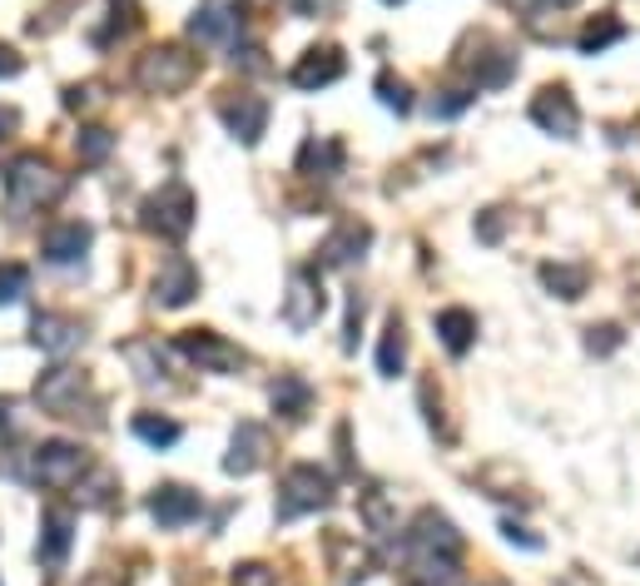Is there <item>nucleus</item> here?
<instances>
[{"instance_id":"nucleus-9","label":"nucleus","mask_w":640,"mask_h":586,"mask_svg":"<svg viewBox=\"0 0 640 586\" xmlns=\"http://www.w3.org/2000/svg\"><path fill=\"white\" fill-rule=\"evenodd\" d=\"M532 125L556 135V140H576V129H581V110L571 100L561 85H547V90L532 100Z\"/></svg>"},{"instance_id":"nucleus-26","label":"nucleus","mask_w":640,"mask_h":586,"mask_svg":"<svg viewBox=\"0 0 640 586\" xmlns=\"http://www.w3.org/2000/svg\"><path fill=\"white\" fill-rule=\"evenodd\" d=\"M308 403H313V387L303 383L298 373H283L279 383H273V408H279L283 418H303V412H308Z\"/></svg>"},{"instance_id":"nucleus-38","label":"nucleus","mask_w":640,"mask_h":586,"mask_svg":"<svg viewBox=\"0 0 640 586\" xmlns=\"http://www.w3.org/2000/svg\"><path fill=\"white\" fill-rule=\"evenodd\" d=\"M110 493H115V472H94V482H90V493H85V502H90V507H105Z\"/></svg>"},{"instance_id":"nucleus-22","label":"nucleus","mask_w":640,"mask_h":586,"mask_svg":"<svg viewBox=\"0 0 640 586\" xmlns=\"http://www.w3.org/2000/svg\"><path fill=\"white\" fill-rule=\"evenodd\" d=\"M298 175H308V179H333V175H343V144L338 140H308L303 144V154H298Z\"/></svg>"},{"instance_id":"nucleus-36","label":"nucleus","mask_w":640,"mask_h":586,"mask_svg":"<svg viewBox=\"0 0 640 586\" xmlns=\"http://www.w3.org/2000/svg\"><path fill=\"white\" fill-rule=\"evenodd\" d=\"M591 339H586V348L591 353H611V348H620V329L616 323H601V329H586Z\"/></svg>"},{"instance_id":"nucleus-10","label":"nucleus","mask_w":640,"mask_h":586,"mask_svg":"<svg viewBox=\"0 0 640 586\" xmlns=\"http://www.w3.org/2000/svg\"><path fill=\"white\" fill-rule=\"evenodd\" d=\"M199 293V269L184 254H164L154 269V304L159 308H184Z\"/></svg>"},{"instance_id":"nucleus-4","label":"nucleus","mask_w":640,"mask_h":586,"mask_svg":"<svg viewBox=\"0 0 640 586\" xmlns=\"http://www.w3.org/2000/svg\"><path fill=\"white\" fill-rule=\"evenodd\" d=\"M90 472V458H85L80 443H40L30 447V477L50 493H65V487H80V477Z\"/></svg>"},{"instance_id":"nucleus-34","label":"nucleus","mask_w":640,"mask_h":586,"mask_svg":"<svg viewBox=\"0 0 640 586\" xmlns=\"http://www.w3.org/2000/svg\"><path fill=\"white\" fill-rule=\"evenodd\" d=\"M233 586H279V572L264 562H244L233 566Z\"/></svg>"},{"instance_id":"nucleus-3","label":"nucleus","mask_w":640,"mask_h":586,"mask_svg":"<svg viewBox=\"0 0 640 586\" xmlns=\"http://www.w3.org/2000/svg\"><path fill=\"white\" fill-rule=\"evenodd\" d=\"M333 502V477H328L318 462H293L279 482V517L293 522L303 512H318V507Z\"/></svg>"},{"instance_id":"nucleus-24","label":"nucleus","mask_w":640,"mask_h":586,"mask_svg":"<svg viewBox=\"0 0 640 586\" xmlns=\"http://www.w3.org/2000/svg\"><path fill=\"white\" fill-rule=\"evenodd\" d=\"M402 364H408V333H402V318L393 314L387 318V329H383V343H377V373L397 378Z\"/></svg>"},{"instance_id":"nucleus-14","label":"nucleus","mask_w":640,"mask_h":586,"mask_svg":"<svg viewBox=\"0 0 640 586\" xmlns=\"http://www.w3.org/2000/svg\"><path fill=\"white\" fill-rule=\"evenodd\" d=\"M368 244H373V229L358 219H343L338 229L328 234V244L318 249V264H328V269H353V264H362Z\"/></svg>"},{"instance_id":"nucleus-5","label":"nucleus","mask_w":640,"mask_h":586,"mask_svg":"<svg viewBox=\"0 0 640 586\" xmlns=\"http://www.w3.org/2000/svg\"><path fill=\"white\" fill-rule=\"evenodd\" d=\"M144 229L159 239H184L194 229V194L184 184H164L144 200Z\"/></svg>"},{"instance_id":"nucleus-8","label":"nucleus","mask_w":640,"mask_h":586,"mask_svg":"<svg viewBox=\"0 0 640 586\" xmlns=\"http://www.w3.org/2000/svg\"><path fill=\"white\" fill-rule=\"evenodd\" d=\"M408 547L418 551V557H443V562H457V557H462V532H457L443 512L422 507L418 522H412V532H408Z\"/></svg>"},{"instance_id":"nucleus-45","label":"nucleus","mask_w":640,"mask_h":586,"mask_svg":"<svg viewBox=\"0 0 640 586\" xmlns=\"http://www.w3.org/2000/svg\"><path fill=\"white\" fill-rule=\"evenodd\" d=\"M5 428H11V403L0 398V433H5Z\"/></svg>"},{"instance_id":"nucleus-43","label":"nucleus","mask_w":640,"mask_h":586,"mask_svg":"<svg viewBox=\"0 0 640 586\" xmlns=\"http://www.w3.org/2000/svg\"><path fill=\"white\" fill-rule=\"evenodd\" d=\"M65 105H71V110H90L94 105V85H71V90H65Z\"/></svg>"},{"instance_id":"nucleus-11","label":"nucleus","mask_w":640,"mask_h":586,"mask_svg":"<svg viewBox=\"0 0 640 586\" xmlns=\"http://www.w3.org/2000/svg\"><path fill=\"white\" fill-rule=\"evenodd\" d=\"M80 398H85V373H75V368H50V373H40L36 403L46 412H55V418H80Z\"/></svg>"},{"instance_id":"nucleus-19","label":"nucleus","mask_w":640,"mask_h":586,"mask_svg":"<svg viewBox=\"0 0 640 586\" xmlns=\"http://www.w3.org/2000/svg\"><path fill=\"white\" fill-rule=\"evenodd\" d=\"M36 343L46 353H55V358H65V353H75L85 343V329L75 323V318H60V314H40L36 318Z\"/></svg>"},{"instance_id":"nucleus-33","label":"nucleus","mask_w":640,"mask_h":586,"mask_svg":"<svg viewBox=\"0 0 640 586\" xmlns=\"http://www.w3.org/2000/svg\"><path fill=\"white\" fill-rule=\"evenodd\" d=\"M25 283H30V273L21 264H0V304H15L25 293Z\"/></svg>"},{"instance_id":"nucleus-6","label":"nucleus","mask_w":640,"mask_h":586,"mask_svg":"<svg viewBox=\"0 0 640 586\" xmlns=\"http://www.w3.org/2000/svg\"><path fill=\"white\" fill-rule=\"evenodd\" d=\"M175 348L184 353L199 373H239L244 368V348H233L229 339H219L214 329H189L175 339Z\"/></svg>"},{"instance_id":"nucleus-32","label":"nucleus","mask_w":640,"mask_h":586,"mask_svg":"<svg viewBox=\"0 0 640 586\" xmlns=\"http://www.w3.org/2000/svg\"><path fill=\"white\" fill-rule=\"evenodd\" d=\"M472 100H477V90H447L443 100H432L427 105V115L432 119H457L462 110H472Z\"/></svg>"},{"instance_id":"nucleus-35","label":"nucleus","mask_w":640,"mask_h":586,"mask_svg":"<svg viewBox=\"0 0 640 586\" xmlns=\"http://www.w3.org/2000/svg\"><path fill=\"white\" fill-rule=\"evenodd\" d=\"M358 329H362V298L348 293V318H343V353L358 348Z\"/></svg>"},{"instance_id":"nucleus-2","label":"nucleus","mask_w":640,"mask_h":586,"mask_svg":"<svg viewBox=\"0 0 640 586\" xmlns=\"http://www.w3.org/2000/svg\"><path fill=\"white\" fill-rule=\"evenodd\" d=\"M135 80L150 94H179L199 80V55H189L184 46H154L150 55H140Z\"/></svg>"},{"instance_id":"nucleus-42","label":"nucleus","mask_w":640,"mask_h":586,"mask_svg":"<svg viewBox=\"0 0 640 586\" xmlns=\"http://www.w3.org/2000/svg\"><path fill=\"white\" fill-rule=\"evenodd\" d=\"M21 71H25V60L15 55L11 46H0V80H15V75H21Z\"/></svg>"},{"instance_id":"nucleus-25","label":"nucleus","mask_w":640,"mask_h":586,"mask_svg":"<svg viewBox=\"0 0 640 586\" xmlns=\"http://www.w3.org/2000/svg\"><path fill=\"white\" fill-rule=\"evenodd\" d=\"M541 283H547L556 298H581L586 283H591V269H586V264H541Z\"/></svg>"},{"instance_id":"nucleus-27","label":"nucleus","mask_w":640,"mask_h":586,"mask_svg":"<svg viewBox=\"0 0 640 586\" xmlns=\"http://www.w3.org/2000/svg\"><path fill=\"white\" fill-rule=\"evenodd\" d=\"M125 358H129V368L140 373V383H164V353H159V343L135 339V343H125Z\"/></svg>"},{"instance_id":"nucleus-46","label":"nucleus","mask_w":640,"mask_h":586,"mask_svg":"<svg viewBox=\"0 0 640 586\" xmlns=\"http://www.w3.org/2000/svg\"><path fill=\"white\" fill-rule=\"evenodd\" d=\"M541 5H556V11H571V5H576V0H541Z\"/></svg>"},{"instance_id":"nucleus-30","label":"nucleus","mask_w":640,"mask_h":586,"mask_svg":"<svg viewBox=\"0 0 640 586\" xmlns=\"http://www.w3.org/2000/svg\"><path fill=\"white\" fill-rule=\"evenodd\" d=\"M377 100H383V110H393V115H408V110H412L408 80H397L393 71H383V75H377Z\"/></svg>"},{"instance_id":"nucleus-40","label":"nucleus","mask_w":640,"mask_h":586,"mask_svg":"<svg viewBox=\"0 0 640 586\" xmlns=\"http://www.w3.org/2000/svg\"><path fill=\"white\" fill-rule=\"evenodd\" d=\"M477 234H482V244H497L501 239V209H487L477 219Z\"/></svg>"},{"instance_id":"nucleus-41","label":"nucleus","mask_w":640,"mask_h":586,"mask_svg":"<svg viewBox=\"0 0 640 586\" xmlns=\"http://www.w3.org/2000/svg\"><path fill=\"white\" fill-rule=\"evenodd\" d=\"M501 537H507V542H522L526 551H541V537H532V532L516 527V522H501Z\"/></svg>"},{"instance_id":"nucleus-17","label":"nucleus","mask_w":640,"mask_h":586,"mask_svg":"<svg viewBox=\"0 0 640 586\" xmlns=\"http://www.w3.org/2000/svg\"><path fill=\"white\" fill-rule=\"evenodd\" d=\"M343 50H333V46H318V50H303V60L289 71V80H293V90H328L333 80H343Z\"/></svg>"},{"instance_id":"nucleus-12","label":"nucleus","mask_w":640,"mask_h":586,"mask_svg":"<svg viewBox=\"0 0 640 586\" xmlns=\"http://www.w3.org/2000/svg\"><path fill=\"white\" fill-rule=\"evenodd\" d=\"M90 244H94L90 224L65 219V224H55V229H46V239H40V258L55 264V269H71V264H80V258L90 254Z\"/></svg>"},{"instance_id":"nucleus-20","label":"nucleus","mask_w":640,"mask_h":586,"mask_svg":"<svg viewBox=\"0 0 640 586\" xmlns=\"http://www.w3.org/2000/svg\"><path fill=\"white\" fill-rule=\"evenodd\" d=\"M189 36H194L199 46H223V40L239 36V15H233L229 5H204V11H194V21H189Z\"/></svg>"},{"instance_id":"nucleus-28","label":"nucleus","mask_w":640,"mask_h":586,"mask_svg":"<svg viewBox=\"0 0 640 586\" xmlns=\"http://www.w3.org/2000/svg\"><path fill=\"white\" fill-rule=\"evenodd\" d=\"M620 36H626V25H620L616 15H596V21H586V30L576 36V46H581L586 55H601V50H611Z\"/></svg>"},{"instance_id":"nucleus-47","label":"nucleus","mask_w":640,"mask_h":586,"mask_svg":"<svg viewBox=\"0 0 640 586\" xmlns=\"http://www.w3.org/2000/svg\"><path fill=\"white\" fill-rule=\"evenodd\" d=\"M383 5H402V0H383Z\"/></svg>"},{"instance_id":"nucleus-15","label":"nucleus","mask_w":640,"mask_h":586,"mask_svg":"<svg viewBox=\"0 0 640 586\" xmlns=\"http://www.w3.org/2000/svg\"><path fill=\"white\" fill-rule=\"evenodd\" d=\"M199 512H204V497L189 493V487H179V482H169V487H154V497H150V517L159 522L164 532L189 527Z\"/></svg>"},{"instance_id":"nucleus-13","label":"nucleus","mask_w":640,"mask_h":586,"mask_svg":"<svg viewBox=\"0 0 640 586\" xmlns=\"http://www.w3.org/2000/svg\"><path fill=\"white\" fill-rule=\"evenodd\" d=\"M71 547H75V517L65 512V507H46V512H40V547H36L40 566H46V572H60L65 557H71Z\"/></svg>"},{"instance_id":"nucleus-48","label":"nucleus","mask_w":640,"mask_h":586,"mask_svg":"<svg viewBox=\"0 0 640 586\" xmlns=\"http://www.w3.org/2000/svg\"><path fill=\"white\" fill-rule=\"evenodd\" d=\"M408 586H422V582H408Z\"/></svg>"},{"instance_id":"nucleus-29","label":"nucleus","mask_w":640,"mask_h":586,"mask_svg":"<svg viewBox=\"0 0 640 586\" xmlns=\"http://www.w3.org/2000/svg\"><path fill=\"white\" fill-rule=\"evenodd\" d=\"M179 433H184V428H179L175 418H154V412H140V418H135V437L150 447H175Z\"/></svg>"},{"instance_id":"nucleus-23","label":"nucleus","mask_w":640,"mask_h":586,"mask_svg":"<svg viewBox=\"0 0 640 586\" xmlns=\"http://www.w3.org/2000/svg\"><path fill=\"white\" fill-rule=\"evenodd\" d=\"M358 517H362V527L373 532V537H393L397 532V507H393V497H387L383 487L358 493Z\"/></svg>"},{"instance_id":"nucleus-21","label":"nucleus","mask_w":640,"mask_h":586,"mask_svg":"<svg viewBox=\"0 0 640 586\" xmlns=\"http://www.w3.org/2000/svg\"><path fill=\"white\" fill-rule=\"evenodd\" d=\"M432 329H437V339H443L447 353H457L462 358L472 343H477V318L466 314V308H443V314L432 318Z\"/></svg>"},{"instance_id":"nucleus-39","label":"nucleus","mask_w":640,"mask_h":586,"mask_svg":"<svg viewBox=\"0 0 640 586\" xmlns=\"http://www.w3.org/2000/svg\"><path fill=\"white\" fill-rule=\"evenodd\" d=\"M283 5H289L293 15H303V21H313V15H328V11H333L338 0H283Z\"/></svg>"},{"instance_id":"nucleus-1","label":"nucleus","mask_w":640,"mask_h":586,"mask_svg":"<svg viewBox=\"0 0 640 586\" xmlns=\"http://www.w3.org/2000/svg\"><path fill=\"white\" fill-rule=\"evenodd\" d=\"M60 194H65V175L40 154H21V160L5 165V200H11L15 214H36L55 204Z\"/></svg>"},{"instance_id":"nucleus-18","label":"nucleus","mask_w":640,"mask_h":586,"mask_svg":"<svg viewBox=\"0 0 640 586\" xmlns=\"http://www.w3.org/2000/svg\"><path fill=\"white\" fill-rule=\"evenodd\" d=\"M219 119H223V129H229L233 140L258 144L264 140V129H268V105L258 100V94H233V100H223L219 105Z\"/></svg>"},{"instance_id":"nucleus-31","label":"nucleus","mask_w":640,"mask_h":586,"mask_svg":"<svg viewBox=\"0 0 640 586\" xmlns=\"http://www.w3.org/2000/svg\"><path fill=\"white\" fill-rule=\"evenodd\" d=\"M110 150H115V135H110V129H100V125L80 129V140H75V154H80L85 165H100Z\"/></svg>"},{"instance_id":"nucleus-44","label":"nucleus","mask_w":640,"mask_h":586,"mask_svg":"<svg viewBox=\"0 0 640 586\" xmlns=\"http://www.w3.org/2000/svg\"><path fill=\"white\" fill-rule=\"evenodd\" d=\"M15 129H21V110H11V105H0V140H11Z\"/></svg>"},{"instance_id":"nucleus-37","label":"nucleus","mask_w":640,"mask_h":586,"mask_svg":"<svg viewBox=\"0 0 640 586\" xmlns=\"http://www.w3.org/2000/svg\"><path fill=\"white\" fill-rule=\"evenodd\" d=\"M239 65H244V71H254V75L268 71V60H264V50H258V46H233V71H239Z\"/></svg>"},{"instance_id":"nucleus-7","label":"nucleus","mask_w":640,"mask_h":586,"mask_svg":"<svg viewBox=\"0 0 640 586\" xmlns=\"http://www.w3.org/2000/svg\"><path fill=\"white\" fill-rule=\"evenodd\" d=\"M323 314H328V293H323L318 269H298L289 283V293H283V323H289L293 333H308Z\"/></svg>"},{"instance_id":"nucleus-16","label":"nucleus","mask_w":640,"mask_h":586,"mask_svg":"<svg viewBox=\"0 0 640 586\" xmlns=\"http://www.w3.org/2000/svg\"><path fill=\"white\" fill-rule=\"evenodd\" d=\"M268 458V428L264 422H239L233 428V443H229V458H223V472L229 477H248L258 472Z\"/></svg>"}]
</instances>
